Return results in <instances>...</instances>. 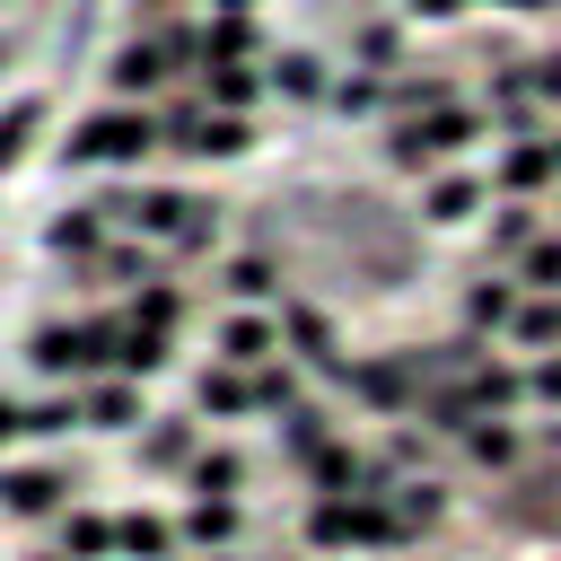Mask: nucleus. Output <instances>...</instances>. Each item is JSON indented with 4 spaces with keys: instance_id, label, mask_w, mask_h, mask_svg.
Segmentation results:
<instances>
[{
    "instance_id": "obj_26",
    "label": "nucleus",
    "mask_w": 561,
    "mask_h": 561,
    "mask_svg": "<svg viewBox=\"0 0 561 561\" xmlns=\"http://www.w3.org/2000/svg\"><path fill=\"white\" fill-rule=\"evenodd\" d=\"M473 0H412V18H430V26H447V18H465Z\"/></svg>"
},
{
    "instance_id": "obj_21",
    "label": "nucleus",
    "mask_w": 561,
    "mask_h": 561,
    "mask_svg": "<svg viewBox=\"0 0 561 561\" xmlns=\"http://www.w3.org/2000/svg\"><path fill=\"white\" fill-rule=\"evenodd\" d=\"M193 482H202V500H228V491H237V456H202Z\"/></svg>"
},
{
    "instance_id": "obj_27",
    "label": "nucleus",
    "mask_w": 561,
    "mask_h": 561,
    "mask_svg": "<svg viewBox=\"0 0 561 561\" xmlns=\"http://www.w3.org/2000/svg\"><path fill=\"white\" fill-rule=\"evenodd\" d=\"M491 9H508V18H535V9H552V0H491Z\"/></svg>"
},
{
    "instance_id": "obj_15",
    "label": "nucleus",
    "mask_w": 561,
    "mask_h": 561,
    "mask_svg": "<svg viewBox=\"0 0 561 561\" xmlns=\"http://www.w3.org/2000/svg\"><path fill=\"white\" fill-rule=\"evenodd\" d=\"M254 88H263L254 61H210V96H219V105H254Z\"/></svg>"
},
{
    "instance_id": "obj_1",
    "label": "nucleus",
    "mask_w": 561,
    "mask_h": 561,
    "mask_svg": "<svg viewBox=\"0 0 561 561\" xmlns=\"http://www.w3.org/2000/svg\"><path fill=\"white\" fill-rule=\"evenodd\" d=\"M473 140H482V114L473 105H430V114H403L386 131V158L412 167V175H430V167H456Z\"/></svg>"
},
{
    "instance_id": "obj_18",
    "label": "nucleus",
    "mask_w": 561,
    "mask_h": 561,
    "mask_svg": "<svg viewBox=\"0 0 561 561\" xmlns=\"http://www.w3.org/2000/svg\"><path fill=\"white\" fill-rule=\"evenodd\" d=\"M228 289H237V298H272V263H263V254H237V263H228Z\"/></svg>"
},
{
    "instance_id": "obj_2",
    "label": "nucleus",
    "mask_w": 561,
    "mask_h": 561,
    "mask_svg": "<svg viewBox=\"0 0 561 561\" xmlns=\"http://www.w3.org/2000/svg\"><path fill=\"white\" fill-rule=\"evenodd\" d=\"M105 210L167 237V245H210V202H193V193H131V202H105Z\"/></svg>"
},
{
    "instance_id": "obj_9",
    "label": "nucleus",
    "mask_w": 561,
    "mask_h": 561,
    "mask_svg": "<svg viewBox=\"0 0 561 561\" xmlns=\"http://www.w3.org/2000/svg\"><path fill=\"white\" fill-rule=\"evenodd\" d=\"M272 351H280V333H272L263 316H228V324H219V359H228V368H272Z\"/></svg>"
},
{
    "instance_id": "obj_25",
    "label": "nucleus",
    "mask_w": 561,
    "mask_h": 561,
    "mask_svg": "<svg viewBox=\"0 0 561 561\" xmlns=\"http://www.w3.org/2000/svg\"><path fill=\"white\" fill-rule=\"evenodd\" d=\"M70 543H79V552H105V543H114V526H105V517H79V526H70Z\"/></svg>"
},
{
    "instance_id": "obj_22",
    "label": "nucleus",
    "mask_w": 561,
    "mask_h": 561,
    "mask_svg": "<svg viewBox=\"0 0 561 561\" xmlns=\"http://www.w3.org/2000/svg\"><path fill=\"white\" fill-rule=\"evenodd\" d=\"M88 412H96V421H105V430H123V421H131V412H140V394H131V386H105V394H96V403H88Z\"/></svg>"
},
{
    "instance_id": "obj_13",
    "label": "nucleus",
    "mask_w": 561,
    "mask_h": 561,
    "mask_svg": "<svg viewBox=\"0 0 561 561\" xmlns=\"http://www.w3.org/2000/svg\"><path fill=\"white\" fill-rule=\"evenodd\" d=\"M0 500H9L18 517H35V508H53V500H61V473H9V482H0Z\"/></svg>"
},
{
    "instance_id": "obj_3",
    "label": "nucleus",
    "mask_w": 561,
    "mask_h": 561,
    "mask_svg": "<svg viewBox=\"0 0 561 561\" xmlns=\"http://www.w3.org/2000/svg\"><path fill=\"white\" fill-rule=\"evenodd\" d=\"M552 175H561V158H552V140H543V131H517V140L500 149V193L535 202V193H543Z\"/></svg>"
},
{
    "instance_id": "obj_14",
    "label": "nucleus",
    "mask_w": 561,
    "mask_h": 561,
    "mask_svg": "<svg viewBox=\"0 0 561 561\" xmlns=\"http://www.w3.org/2000/svg\"><path fill=\"white\" fill-rule=\"evenodd\" d=\"M517 289H561V237H535L517 254Z\"/></svg>"
},
{
    "instance_id": "obj_23",
    "label": "nucleus",
    "mask_w": 561,
    "mask_h": 561,
    "mask_svg": "<svg viewBox=\"0 0 561 561\" xmlns=\"http://www.w3.org/2000/svg\"><path fill=\"white\" fill-rule=\"evenodd\" d=\"M526 394H535V403H561V351H543V359L526 368Z\"/></svg>"
},
{
    "instance_id": "obj_8",
    "label": "nucleus",
    "mask_w": 561,
    "mask_h": 561,
    "mask_svg": "<svg viewBox=\"0 0 561 561\" xmlns=\"http://www.w3.org/2000/svg\"><path fill=\"white\" fill-rule=\"evenodd\" d=\"M167 61H184V35H158V44H123L114 53V88H158Z\"/></svg>"
},
{
    "instance_id": "obj_12",
    "label": "nucleus",
    "mask_w": 561,
    "mask_h": 561,
    "mask_svg": "<svg viewBox=\"0 0 561 561\" xmlns=\"http://www.w3.org/2000/svg\"><path fill=\"white\" fill-rule=\"evenodd\" d=\"M535 237H543V210H535V202H508V210H500V219H491V245H500V254H508V263H517V254H526V245H535Z\"/></svg>"
},
{
    "instance_id": "obj_28",
    "label": "nucleus",
    "mask_w": 561,
    "mask_h": 561,
    "mask_svg": "<svg viewBox=\"0 0 561 561\" xmlns=\"http://www.w3.org/2000/svg\"><path fill=\"white\" fill-rule=\"evenodd\" d=\"M9 430H26V412H18V403H0V438H9Z\"/></svg>"
},
{
    "instance_id": "obj_10",
    "label": "nucleus",
    "mask_w": 561,
    "mask_h": 561,
    "mask_svg": "<svg viewBox=\"0 0 561 561\" xmlns=\"http://www.w3.org/2000/svg\"><path fill=\"white\" fill-rule=\"evenodd\" d=\"M465 456H473V465H491V473H500V465H517V456H526V421H508V412L473 421V430H465Z\"/></svg>"
},
{
    "instance_id": "obj_6",
    "label": "nucleus",
    "mask_w": 561,
    "mask_h": 561,
    "mask_svg": "<svg viewBox=\"0 0 561 561\" xmlns=\"http://www.w3.org/2000/svg\"><path fill=\"white\" fill-rule=\"evenodd\" d=\"M473 210H482V175H465V167L430 175V193H421V219H430V228H465Z\"/></svg>"
},
{
    "instance_id": "obj_7",
    "label": "nucleus",
    "mask_w": 561,
    "mask_h": 561,
    "mask_svg": "<svg viewBox=\"0 0 561 561\" xmlns=\"http://www.w3.org/2000/svg\"><path fill=\"white\" fill-rule=\"evenodd\" d=\"M508 351H561V289H526V298H517Z\"/></svg>"
},
{
    "instance_id": "obj_16",
    "label": "nucleus",
    "mask_w": 561,
    "mask_h": 561,
    "mask_svg": "<svg viewBox=\"0 0 561 561\" xmlns=\"http://www.w3.org/2000/svg\"><path fill=\"white\" fill-rule=\"evenodd\" d=\"M280 88L289 96H324V61L316 53H280Z\"/></svg>"
},
{
    "instance_id": "obj_4",
    "label": "nucleus",
    "mask_w": 561,
    "mask_h": 561,
    "mask_svg": "<svg viewBox=\"0 0 561 561\" xmlns=\"http://www.w3.org/2000/svg\"><path fill=\"white\" fill-rule=\"evenodd\" d=\"M149 140H158V123H149V114H96V123L70 140V158H140Z\"/></svg>"
},
{
    "instance_id": "obj_11",
    "label": "nucleus",
    "mask_w": 561,
    "mask_h": 561,
    "mask_svg": "<svg viewBox=\"0 0 561 561\" xmlns=\"http://www.w3.org/2000/svg\"><path fill=\"white\" fill-rule=\"evenodd\" d=\"M517 298H526V289H508V280H473V289H465V316H473V333H508Z\"/></svg>"
},
{
    "instance_id": "obj_19",
    "label": "nucleus",
    "mask_w": 561,
    "mask_h": 561,
    "mask_svg": "<svg viewBox=\"0 0 561 561\" xmlns=\"http://www.w3.org/2000/svg\"><path fill=\"white\" fill-rule=\"evenodd\" d=\"M114 543H123V552H149V561H158V552H167V526H158V517H123V526H114Z\"/></svg>"
},
{
    "instance_id": "obj_29",
    "label": "nucleus",
    "mask_w": 561,
    "mask_h": 561,
    "mask_svg": "<svg viewBox=\"0 0 561 561\" xmlns=\"http://www.w3.org/2000/svg\"><path fill=\"white\" fill-rule=\"evenodd\" d=\"M543 140H552V158H561V131H543Z\"/></svg>"
},
{
    "instance_id": "obj_24",
    "label": "nucleus",
    "mask_w": 561,
    "mask_h": 561,
    "mask_svg": "<svg viewBox=\"0 0 561 561\" xmlns=\"http://www.w3.org/2000/svg\"><path fill=\"white\" fill-rule=\"evenodd\" d=\"M228 526H237V517H228V500H202V508H193V535H202V543H219Z\"/></svg>"
},
{
    "instance_id": "obj_5",
    "label": "nucleus",
    "mask_w": 561,
    "mask_h": 561,
    "mask_svg": "<svg viewBox=\"0 0 561 561\" xmlns=\"http://www.w3.org/2000/svg\"><path fill=\"white\" fill-rule=\"evenodd\" d=\"M167 140H175V149H193V158H237L254 131H245L237 114H175V123H167Z\"/></svg>"
},
{
    "instance_id": "obj_20",
    "label": "nucleus",
    "mask_w": 561,
    "mask_h": 561,
    "mask_svg": "<svg viewBox=\"0 0 561 561\" xmlns=\"http://www.w3.org/2000/svg\"><path fill=\"white\" fill-rule=\"evenodd\" d=\"M184 456H193V430H184V421L149 430V465H184Z\"/></svg>"
},
{
    "instance_id": "obj_17",
    "label": "nucleus",
    "mask_w": 561,
    "mask_h": 561,
    "mask_svg": "<svg viewBox=\"0 0 561 561\" xmlns=\"http://www.w3.org/2000/svg\"><path fill=\"white\" fill-rule=\"evenodd\" d=\"M35 123H44V105H35V96H26V105H9V114H0V167H9V158H18V149H26V131H35Z\"/></svg>"
}]
</instances>
